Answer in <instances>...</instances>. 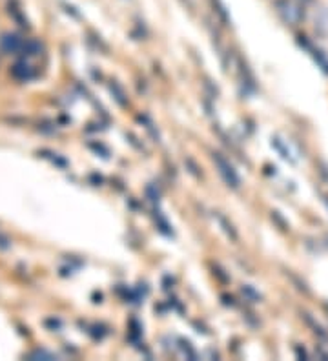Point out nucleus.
I'll use <instances>...</instances> for the list:
<instances>
[{"label": "nucleus", "instance_id": "4", "mask_svg": "<svg viewBox=\"0 0 328 361\" xmlns=\"http://www.w3.org/2000/svg\"><path fill=\"white\" fill-rule=\"evenodd\" d=\"M11 75H13L16 80H30L35 77V71H33V68L26 62V60H19L16 64H13Z\"/></svg>", "mask_w": 328, "mask_h": 361}, {"label": "nucleus", "instance_id": "5", "mask_svg": "<svg viewBox=\"0 0 328 361\" xmlns=\"http://www.w3.org/2000/svg\"><path fill=\"white\" fill-rule=\"evenodd\" d=\"M40 49H43V44L32 38V40H26L24 48H22V54L30 55V57H35V55L40 54Z\"/></svg>", "mask_w": 328, "mask_h": 361}, {"label": "nucleus", "instance_id": "6", "mask_svg": "<svg viewBox=\"0 0 328 361\" xmlns=\"http://www.w3.org/2000/svg\"><path fill=\"white\" fill-rule=\"evenodd\" d=\"M40 358H43V360H55L54 354L46 351H35L32 356H30V360H40Z\"/></svg>", "mask_w": 328, "mask_h": 361}, {"label": "nucleus", "instance_id": "2", "mask_svg": "<svg viewBox=\"0 0 328 361\" xmlns=\"http://www.w3.org/2000/svg\"><path fill=\"white\" fill-rule=\"evenodd\" d=\"M213 163L218 165L219 168V174L222 176V179L226 180L228 186H232V188H239V185H241V179H239L237 172H235V168H233L230 163H228L224 157H222L221 154H213Z\"/></svg>", "mask_w": 328, "mask_h": 361}, {"label": "nucleus", "instance_id": "3", "mask_svg": "<svg viewBox=\"0 0 328 361\" xmlns=\"http://www.w3.org/2000/svg\"><path fill=\"white\" fill-rule=\"evenodd\" d=\"M26 40L19 35V33H4L0 38V49L4 54H19L24 48Z\"/></svg>", "mask_w": 328, "mask_h": 361}, {"label": "nucleus", "instance_id": "1", "mask_svg": "<svg viewBox=\"0 0 328 361\" xmlns=\"http://www.w3.org/2000/svg\"><path fill=\"white\" fill-rule=\"evenodd\" d=\"M275 10L279 13L281 21L288 24V26H297L303 21V15H305L303 5L296 2V0H279L275 4Z\"/></svg>", "mask_w": 328, "mask_h": 361}]
</instances>
